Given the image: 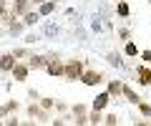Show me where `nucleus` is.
<instances>
[{"mask_svg":"<svg viewBox=\"0 0 151 126\" xmlns=\"http://www.w3.org/2000/svg\"><path fill=\"white\" fill-rule=\"evenodd\" d=\"M111 93L108 91H101V93H96V99L91 101V109H96V111H108V106H111Z\"/></svg>","mask_w":151,"mask_h":126,"instance_id":"nucleus-8","label":"nucleus"},{"mask_svg":"<svg viewBox=\"0 0 151 126\" xmlns=\"http://www.w3.org/2000/svg\"><path fill=\"white\" fill-rule=\"evenodd\" d=\"M88 124H103V111L91 109V111H88Z\"/></svg>","mask_w":151,"mask_h":126,"instance_id":"nucleus-28","label":"nucleus"},{"mask_svg":"<svg viewBox=\"0 0 151 126\" xmlns=\"http://www.w3.org/2000/svg\"><path fill=\"white\" fill-rule=\"evenodd\" d=\"M8 116H10V114H8V109H5V104H0V119H8Z\"/></svg>","mask_w":151,"mask_h":126,"instance_id":"nucleus-34","label":"nucleus"},{"mask_svg":"<svg viewBox=\"0 0 151 126\" xmlns=\"http://www.w3.org/2000/svg\"><path fill=\"white\" fill-rule=\"evenodd\" d=\"M134 126H151V124H149V119H136Z\"/></svg>","mask_w":151,"mask_h":126,"instance_id":"nucleus-33","label":"nucleus"},{"mask_svg":"<svg viewBox=\"0 0 151 126\" xmlns=\"http://www.w3.org/2000/svg\"><path fill=\"white\" fill-rule=\"evenodd\" d=\"M3 104H5L8 114H18V111L23 109V104H20V101H15V99H8V101H3Z\"/></svg>","mask_w":151,"mask_h":126,"instance_id":"nucleus-26","label":"nucleus"},{"mask_svg":"<svg viewBox=\"0 0 151 126\" xmlns=\"http://www.w3.org/2000/svg\"><path fill=\"white\" fill-rule=\"evenodd\" d=\"M106 60L116 68H126V60H124V53H106Z\"/></svg>","mask_w":151,"mask_h":126,"instance_id":"nucleus-18","label":"nucleus"},{"mask_svg":"<svg viewBox=\"0 0 151 126\" xmlns=\"http://www.w3.org/2000/svg\"><path fill=\"white\" fill-rule=\"evenodd\" d=\"M146 3H149V5H151V0H146Z\"/></svg>","mask_w":151,"mask_h":126,"instance_id":"nucleus-39","label":"nucleus"},{"mask_svg":"<svg viewBox=\"0 0 151 126\" xmlns=\"http://www.w3.org/2000/svg\"><path fill=\"white\" fill-rule=\"evenodd\" d=\"M124 101L126 104H131V106H136L141 101V96H139V91H136L134 86H131L129 81H124Z\"/></svg>","mask_w":151,"mask_h":126,"instance_id":"nucleus-10","label":"nucleus"},{"mask_svg":"<svg viewBox=\"0 0 151 126\" xmlns=\"http://www.w3.org/2000/svg\"><path fill=\"white\" fill-rule=\"evenodd\" d=\"M23 111H25V119H35V116L40 114V104H38V101H28V104L23 106Z\"/></svg>","mask_w":151,"mask_h":126,"instance_id":"nucleus-16","label":"nucleus"},{"mask_svg":"<svg viewBox=\"0 0 151 126\" xmlns=\"http://www.w3.org/2000/svg\"><path fill=\"white\" fill-rule=\"evenodd\" d=\"M5 30H8L10 35H23V33L28 30V28H25V23H23L20 18H15V20H10V23L5 25Z\"/></svg>","mask_w":151,"mask_h":126,"instance_id":"nucleus-13","label":"nucleus"},{"mask_svg":"<svg viewBox=\"0 0 151 126\" xmlns=\"http://www.w3.org/2000/svg\"><path fill=\"white\" fill-rule=\"evenodd\" d=\"M121 119L116 111H103V126H119Z\"/></svg>","mask_w":151,"mask_h":126,"instance_id":"nucleus-21","label":"nucleus"},{"mask_svg":"<svg viewBox=\"0 0 151 126\" xmlns=\"http://www.w3.org/2000/svg\"><path fill=\"white\" fill-rule=\"evenodd\" d=\"M5 121V126H20V119H18V114H10L8 119H3Z\"/></svg>","mask_w":151,"mask_h":126,"instance_id":"nucleus-30","label":"nucleus"},{"mask_svg":"<svg viewBox=\"0 0 151 126\" xmlns=\"http://www.w3.org/2000/svg\"><path fill=\"white\" fill-rule=\"evenodd\" d=\"M78 83H83V86H88V88H96L98 83H106V73L88 66L86 71H83V76H81V81H78Z\"/></svg>","mask_w":151,"mask_h":126,"instance_id":"nucleus-2","label":"nucleus"},{"mask_svg":"<svg viewBox=\"0 0 151 126\" xmlns=\"http://www.w3.org/2000/svg\"><path fill=\"white\" fill-rule=\"evenodd\" d=\"M149 124H151V119H149Z\"/></svg>","mask_w":151,"mask_h":126,"instance_id":"nucleus-40","label":"nucleus"},{"mask_svg":"<svg viewBox=\"0 0 151 126\" xmlns=\"http://www.w3.org/2000/svg\"><path fill=\"white\" fill-rule=\"evenodd\" d=\"M10 53L15 55V60H28V55L33 53V48H30V45H20V48H13Z\"/></svg>","mask_w":151,"mask_h":126,"instance_id":"nucleus-19","label":"nucleus"},{"mask_svg":"<svg viewBox=\"0 0 151 126\" xmlns=\"http://www.w3.org/2000/svg\"><path fill=\"white\" fill-rule=\"evenodd\" d=\"M53 114H55V116H65V114H70V104H65V101L55 99V109H53Z\"/></svg>","mask_w":151,"mask_h":126,"instance_id":"nucleus-24","label":"nucleus"},{"mask_svg":"<svg viewBox=\"0 0 151 126\" xmlns=\"http://www.w3.org/2000/svg\"><path fill=\"white\" fill-rule=\"evenodd\" d=\"M106 91L111 93L113 101H124V81H121V78H111V81H106Z\"/></svg>","mask_w":151,"mask_h":126,"instance_id":"nucleus-6","label":"nucleus"},{"mask_svg":"<svg viewBox=\"0 0 151 126\" xmlns=\"http://www.w3.org/2000/svg\"><path fill=\"white\" fill-rule=\"evenodd\" d=\"M91 111V106L83 104V101H76V104H70V116H81V114H88Z\"/></svg>","mask_w":151,"mask_h":126,"instance_id":"nucleus-20","label":"nucleus"},{"mask_svg":"<svg viewBox=\"0 0 151 126\" xmlns=\"http://www.w3.org/2000/svg\"><path fill=\"white\" fill-rule=\"evenodd\" d=\"M139 58H141V63H146V66H151V48H141Z\"/></svg>","mask_w":151,"mask_h":126,"instance_id":"nucleus-29","label":"nucleus"},{"mask_svg":"<svg viewBox=\"0 0 151 126\" xmlns=\"http://www.w3.org/2000/svg\"><path fill=\"white\" fill-rule=\"evenodd\" d=\"M28 10H33V3H30V0H10V13L15 18H23Z\"/></svg>","mask_w":151,"mask_h":126,"instance_id":"nucleus-9","label":"nucleus"},{"mask_svg":"<svg viewBox=\"0 0 151 126\" xmlns=\"http://www.w3.org/2000/svg\"><path fill=\"white\" fill-rule=\"evenodd\" d=\"M86 68H88V60L86 58H68V60H65L63 78H65V81H70V83H76V81H81V76H83Z\"/></svg>","mask_w":151,"mask_h":126,"instance_id":"nucleus-1","label":"nucleus"},{"mask_svg":"<svg viewBox=\"0 0 151 126\" xmlns=\"http://www.w3.org/2000/svg\"><path fill=\"white\" fill-rule=\"evenodd\" d=\"M28 68L30 71H45V63H48V55H43V53H30L28 55Z\"/></svg>","mask_w":151,"mask_h":126,"instance_id":"nucleus-7","label":"nucleus"},{"mask_svg":"<svg viewBox=\"0 0 151 126\" xmlns=\"http://www.w3.org/2000/svg\"><path fill=\"white\" fill-rule=\"evenodd\" d=\"M139 53H141V48L134 43V40H126L124 43V55L126 58H139Z\"/></svg>","mask_w":151,"mask_h":126,"instance_id":"nucleus-17","label":"nucleus"},{"mask_svg":"<svg viewBox=\"0 0 151 126\" xmlns=\"http://www.w3.org/2000/svg\"><path fill=\"white\" fill-rule=\"evenodd\" d=\"M20 20H23V23H25V28H35V25H38V23L43 20V18H40V13H38V10H35V8H33V10H28V13H25V15H23V18H20Z\"/></svg>","mask_w":151,"mask_h":126,"instance_id":"nucleus-14","label":"nucleus"},{"mask_svg":"<svg viewBox=\"0 0 151 126\" xmlns=\"http://www.w3.org/2000/svg\"><path fill=\"white\" fill-rule=\"evenodd\" d=\"M10 76H13V81H15V83H25L28 76H30V68H28V63H25V60H18L15 66H13Z\"/></svg>","mask_w":151,"mask_h":126,"instance_id":"nucleus-5","label":"nucleus"},{"mask_svg":"<svg viewBox=\"0 0 151 126\" xmlns=\"http://www.w3.org/2000/svg\"><path fill=\"white\" fill-rule=\"evenodd\" d=\"M88 126H103V124H88Z\"/></svg>","mask_w":151,"mask_h":126,"instance_id":"nucleus-38","label":"nucleus"},{"mask_svg":"<svg viewBox=\"0 0 151 126\" xmlns=\"http://www.w3.org/2000/svg\"><path fill=\"white\" fill-rule=\"evenodd\" d=\"M116 38L124 40V43H126V40H134V30L126 28V25H119V28H116Z\"/></svg>","mask_w":151,"mask_h":126,"instance_id":"nucleus-22","label":"nucleus"},{"mask_svg":"<svg viewBox=\"0 0 151 126\" xmlns=\"http://www.w3.org/2000/svg\"><path fill=\"white\" fill-rule=\"evenodd\" d=\"M20 126H33V119H25V121H20Z\"/></svg>","mask_w":151,"mask_h":126,"instance_id":"nucleus-35","label":"nucleus"},{"mask_svg":"<svg viewBox=\"0 0 151 126\" xmlns=\"http://www.w3.org/2000/svg\"><path fill=\"white\" fill-rule=\"evenodd\" d=\"M136 111L141 114V119H151V101H144V99H141L139 104H136Z\"/></svg>","mask_w":151,"mask_h":126,"instance_id":"nucleus-23","label":"nucleus"},{"mask_svg":"<svg viewBox=\"0 0 151 126\" xmlns=\"http://www.w3.org/2000/svg\"><path fill=\"white\" fill-rule=\"evenodd\" d=\"M33 126H43V124H38V121H33Z\"/></svg>","mask_w":151,"mask_h":126,"instance_id":"nucleus-37","label":"nucleus"},{"mask_svg":"<svg viewBox=\"0 0 151 126\" xmlns=\"http://www.w3.org/2000/svg\"><path fill=\"white\" fill-rule=\"evenodd\" d=\"M35 10L40 13V18H50V15H55V10H58V0H45V3H40Z\"/></svg>","mask_w":151,"mask_h":126,"instance_id":"nucleus-11","label":"nucleus"},{"mask_svg":"<svg viewBox=\"0 0 151 126\" xmlns=\"http://www.w3.org/2000/svg\"><path fill=\"white\" fill-rule=\"evenodd\" d=\"M116 15H119L121 20H129L131 18V5L126 0H116Z\"/></svg>","mask_w":151,"mask_h":126,"instance_id":"nucleus-15","label":"nucleus"},{"mask_svg":"<svg viewBox=\"0 0 151 126\" xmlns=\"http://www.w3.org/2000/svg\"><path fill=\"white\" fill-rule=\"evenodd\" d=\"M8 10H10V0H0V18L5 15Z\"/></svg>","mask_w":151,"mask_h":126,"instance_id":"nucleus-31","label":"nucleus"},{"mask_svg":"<svg viewBox=\"0 0 151 126\" xmlns=\"http://www.w3.org/2000/svg\"><path fill=\"white\" fill-rule=\"evenodd\" d=\"M28 99H30V101H38V99H40L38 88H28Z\"/></svg>","mask_w":151,"mask_h":126,"instance_id":"nucleus-32","label":"nucleus"},{"mask_svg":"<svg viewBox=\"0 0 151 126\" xmlns=\"http://www.w3.org/2000/svg\"><path fill=\"white\" fill-rule=\"evenodd\" d=\"M38 104H40V109H45V111H53L55 109V99H53V96H40Z\"/></svg>","mask_w":151,"mask_h":126,"instance_id":"nucleus-25","label":"nucleus"},{"mask_svg":"<svg viewBox=\"0 0 151 126\" xmlns=\"http://www.w3.org/2000/svg\"><path fill=\"white\" fill-rule=\"evenodd\" d=\"M134 78H136V86L139 88H149L151 86V66L139 63V66L134 68Z\"/></svg>","mask_w":151,"mask_h":126,"instance_id":"nucleus-4","label":"nucleus"},{"mask_svg":"<svg viewBox=\"0 0 151 126\" xmlns=\"http://www.w3.org/2000/svg\"><path fill=\"white\" fill-rule=\"evenodd\" d=\"M70 119H73L70 114H65V116H53L50 126H70Z\"/></svg>","mask_w":151,"mask_h":126,"instance_id":"nucleus-27","label":"nucleus"},{"mask_svg":"<svg viewBox=\"0 0 151 126\" xmlns=\"http://www.w3.org/2000/svg\"><path fill=\"white\" fill-rule=\"evenodd\" d=\"M30 3H33V8H38L40 3H45V0H30Z\"/></svg>","mask_w":151,"mask_h":126,"instance_id":"nucleus-36","label":"nucleus"},{"mask_svg":"<svg viewBox=\"0 0 151 126\" xmlns=\"http://www.w3.org/2000/svg\"><path fill=\"white\" fill-rule=\"evenodd\" d=\"M63 71H65V60L60 58L58 53L48 55V63H45V73L53 78H63Z\"/></svg>","mask_w":151,"mask_h":126,"instance_id":"nucleus-3","label":"nucleus"},{"mask_svg":"<svg viewBox=\"0 0 151 126\" xmlns=\"http://www.w3.org/2000/svg\"><path fill=\"white\" fill-rule=\"evenodd\" d=\"M15 63L18 60H15V55H13L10 50H8V53H0V73H10Z\"/></svg>","mask_w":151,"mask_h":126,"instance_id":"nucleus-12","label":"nucleus"}]
</instances>
